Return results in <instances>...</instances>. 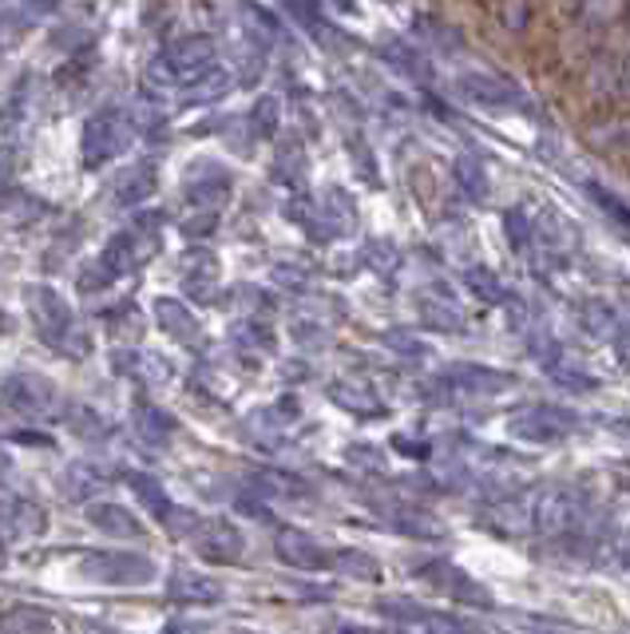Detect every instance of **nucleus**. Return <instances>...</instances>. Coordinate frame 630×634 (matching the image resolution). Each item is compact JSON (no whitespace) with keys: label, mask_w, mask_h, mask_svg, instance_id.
Instances as JSON below:
<instances>
[{"label":"nucleus","mask_w":630,"mask_h":634,"mask_svg":"<svg viewBox=\"0 0 630 634\" xmlns=\"http://www.w3.org/2000/svg\"><path fill=\"white\" fill-rule=\"evenodd\" d=\"M278 555L286 563H294V567H325V563H329V555H325L309 535L294 532V527L278 532Z\"/></svg>","instance_id":"0eeeda50"},{"label":"nucleus","mask_w":630,"mask_h":634,"mask_svg":"<svg viewBox=\"0 0 630 634\" xmlns=\"http://www.w3.org/2000/svg\"><path fill=\"white\" fill-rule=\"evenodd\" d=\"M4 524H9V532L20 535V539H28V535H45L48 512L40 504H32V499L12 496V499H4Z\"/></svg>","instance_id":"39448f33"},{"label":"nucleus","mask_w":630,"mask_h":634,"mask_svg":"<svg viewBox=\"0 0 630 634\" xmlns=\"http://www.w3.org/2000/svg\"><path fill=\"white\" fill-rule=\"evenodd\" d=\"M619 88H622V91H627V96H630V60L622 63V72H619Z\"/></svg>","instance_id":"2eb2a0df"},{"label":"nucleus","mask_w":630,"mask_h":634,"mask_svg":"<svg viewBox=\"0 0 630 634\" xmlns=\"http://www.w3.org/2000/svg\"><path fill=\"white\" fill-rule=\"evenodd\" d=\"M614 136H619L622 147H630V116H619V119H614Z\"/></svg>","instance_id":"4468645a"},{"label":"nucleus","mask_w":630,"mask_h":634,"mask_svg":"<svg viewBox=\"0 0 630 634\" xmlns=\"http://www.w3.org/2000/svg\"><path fill=\"white\" fill-rule=\"evenodd\" d=\"M127 484H131V492H136L139 496V504L144 507H151L155 516H171L175 507H171V499L163 496V484L155 481V476H147V472H131V476H127Z\"/></svg>","instance_id":"6e6552de"},{"label":"nucleus","mask_w":630,"mask_h":634,"mask_svg":"<svg viewBox=\"0 0 630 634\" xmlns=\"http://www.w3.org/2000/svg\"><path fill=\"white\" fill-rule=\"evenodd\" d=\"M456 182H460V190L469 195L472 202H480L484 199V190H488V182H484V171H480L472 159H460L456 164Z\"/></svg>","instance_id":"9d476101"},{"label":"nucleus","mask_w":630,"mask_h":634,"mask_svg":"<svg viewBox=\"0 0 630 634\" xmlns=\"http://www.w3.org/2000/svg\"><path fill=\"white\" fill-rule=\"evenodd\" d=\"M243 532L235 524H226V519H210L195 532V552L203 559H215V563H235L243 555Z\"/></svg>","instance_id":"7ed1b4c3"},{"label":"nucleus","mask_w":630,"mask_h":634,"mask_svg":"<svg viewBox=\"0 0 630 634\" xmlns=\"http://www.w3.org/2000/svg\"><path fill=\"white\" fill-rule=\"evenodd\" d=\"M0 631L4 634H56V618L48 611L32 607V603H17L0 615Z\"/></svg>","instance_id":"423d86ee"},{"label":"nucleus","mask_w":630,"mask_h":634,"mask_svg":"<svg viewBox=\"0 0 630 634\" xmlns=\"http://www.w3.org/2000/svg\"><path fill=\"white\" fill-rule=\"evenodd\" d=\"M388 60L396 63V68H408V76H424V60L413 52V48H388Z\"/></svg>","instance_id":"ddd939ff"},{"label":"nucleus","mask_w":630,"mask_h":634,"mask_svg":"<svg viewBox=\"0 0 630 634\" xmlns=\"http://www.w3.org/2000/svg\"><path fill=\"white\" fill-rule=\"evenodd\" d=\"M88 524L99 527L104 535H116V539H139L144 535V524L119 504H88Z\"/></svg>","instance_id":"20e7f679"},{"label":"nucleus","mask_w":630,"mask_h":634,"mask_svg":"<svg viewBox=\"0 0 630 634\" xmlns=\"http://www.w3.org/2000/svg\"><path fill=\"white\" fill-rule=\"evenodd\" d=\"M622 9H627V0H583V17L599 20V24H607V20H619Z\"/></svg>","instance_id":"f8f14e48"},{"label":"nucleus","mask_w":630,"mask_h":634,"mask_svg":"<svg viewBox=\"0 0 630 634\" xmlns=\"http://www.w3.org/2000/svg\"><path fill=\"white\" fill-rule=\"evenodd\" d=\"M83 575L96 583H108V587H144L159 575L147 555H131V552H104V555H88L83 559Z\"/></svg>","instance_id":"f257e3e1"},{"label":"nucleus","mask_w":630,"mask_h":634,"mask_svg":"<svg viewBox=\"0 0 630 634\" xmlns=\"http://www.w3.org/2000/svg\"><path fill=\"white\" fill-rule=\"evenodd\" d=\"M171 595L175 598H218V587L210 579H195V575H175Z\"/></svg>","instance_id":"9b49d317"},{"label":"nucleus","mask_w":630,"mask_h":634,"mask_svg":"<svg viewBox=\"0 0 630 634\" xmlns=\"http://www.w3.org/2000/svg\"><path fill=\"white\" fill-rule=\"evenodd\" d=\"M456 91L469 103L488 108V111H515L528 103L523 100V91L515 88L512 80H504V76H495V72H464L456 80Z\"/></svg>","instance_id":"f03ea898"},{"label":"nucleus","mask_w":630,"mask_h":634,"mask_svg":"<svg viewBox=\"0 0 630 634\" xmlns=\"http://www.w3.org/2000/svg\"><path fill=\"white\" fill-rule=\"evenodd\" d=\"M495 20L508 32H528V24H532V0H500L495 4Z\"/></svg>","instance_id":"1a4fd4ad"}]
</instances>
